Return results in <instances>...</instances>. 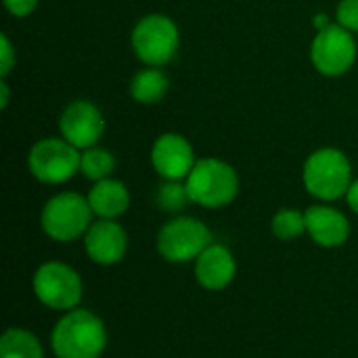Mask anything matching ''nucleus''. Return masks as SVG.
<instances>
[{
	"mask_svg": "<svg viewBox=\"0 0 358 358\" xmlns=\"http://www.w3.org/2000/svg\"><path fill=\"white\" fill-rule=\"evenodd\" d=\"M0 358H44V348L29 329L8 327L0 338Z\"/></svg>",
	"mask_w": 358,
	"mask_h": 358,
	"instance_id": "17",
	"label": "nucleus"
},
{
	"mask_svg": "<svg viewBox=\"0 0 358 358\" xmlns=\"http://www.w3.org/2000/svg\"><path fill=\"white\" fill-rule=\"evenodd\" d=\"M304 214H306V235L317 245L334 250V248H342L348 241L350 220L342 210L329 203H315Z\"/></svg>",
	"mask_w": 358,
	"mask_h": 358,
	"instance_id": "13",
	"label": "nucleus"
},
{
	"mask_svg": "<svg viewBox=\"0 0 358 358\" xmlns=\"http://www.w3.org/2000/svg\"><path fill=\"white\" fill-rule=\"evenodd\" d=\"M329 23H331V21H327V15H317V17H315V27H317V31L323 29V27H327Z\"/></svg>",
	"mask_w": 358,
	"mask_h": 358,
	"instance_id": "26",
	"label": "nucleus"
},
{
	"mask_svg": "<svg viewBox=\"0 0 358 358\" xmlns=\"http://www.w3.org/2000/svg\"><path fill=\"white\" fill-rule=\"evenodd\" d=\"M50 348L57 358H101L107 348L103 319L80 306L63 313L50 331Z\"/></svg>",
	"mask_w": 358,
	"mask_h": 358,
	"instance_id": "1",
	"label": "nucleus"
},
{
	"mask_svg": "<svg viewBox=\"0 0 358 358\" xmlns=\"http://www.w3.org/2000/svg\"><path fill=\"white\" fill-rule=\"evenodd\" d=\"M344 199H346L348 208H350L355 214H358V178L352 180V185H350V189H348V193H346Z\"/></svg>",
	"mask_w": 358,
	"mask_h": 358,
	"instance_id": "24",
	"label": "nucleus"
},
{
	"mask_svg": "<svg viewBox=\"0 0 358 358\" xmlns=\"http://www.w3.org/2000/svg\"><path fill=\"white\" fill-rule=\"evenodd\" d=\"M17 63V52H15V46L10 42V38L6 34L0 36V78L6 80V76L13 71Z\"/></svg>",
	"mask_w": 358,
	"mask_h": 358,
	"instance_id": "22",
	"label": "nucleus"
},
{
	"mask_svg": "<svg viewBox=\"0 0 358 358\" xmlns=\"http://www.w3.org/2000/svg\"><path fill=\"white\" fill-rule=\"evenodd\" d=\"M115 155L105 149V147H90V149H84L82 151V157H80V174L86 176L88 180L92 182H99V180H105V178H111L113 170H115Z\"/></svg>",
	"mask_w": 358,
	"mask_h": 358,
	"instance_id": "18",
	"label": "nucleus"
},
{
	"mask_svg": "<svg viewBox=\"0 0 358 358\" xmlns=\"http://www.w3.org/2000/svg\"><path fill=\"white\" fill-rule=\"evenodd\" d=\"M271 231L279 241H296L306 235V214L296 208H283L273 216Z\"/></svg>",
	"mask_w": 358,
	"mask_h": 358,
	"instance_id": "19",
	"label": "nucleus"
},
{
	"mask_svg": "<svg viewBox=\"0 0 358 358\" xmlns=\"http://www.w3.org/2000/svg\"><path fill=\"white\" fill-rule=\"evenodd\" d=\"M358 46L355 34L340 23H329L319 29L310 42L313 67L325 78H340L357 63Z\"/></svg>",
	"mask_w": 358,
	"mask_h": 358,
	"instance_id": "9",
	"label": "nucleus"
},
{
	"mask_svg": "<svg viewBox=\"0 0 358 358\" xmlns=\"http://www.w3.org/2000/svg\"><path fill=\"white\" fill-rule=\"evenodd\" d=\"M31 289L42 306L50 310L67 313L80 306L84 283L73 266L59 260H48L36 268L31 279Z\"/></svg>",
	"mask_w": 358,
	"mask_h": 358,
	"instance_id": "7",
	"label": "nucleus"
},
{
	"mask_svg": "<svg viewBox=\"0 0 358 358\" xmlns=\"http://www.w3.org/2000/svg\"><path fill=\"white\" fill-rule=\"evenodd\" d=\"M195 281L208 292L227 289L237 275V260L233 252L222 243H212L201 252V256L193 262Z\"/></svg>",
	"mask_w": 358,
	"mask_h": 358,
	"instance_id": "14",
	"label": "nucleus"
},
{
	"mask_svg": "<svg viewBox=\"0 0 358 358\" xmlns=\"http://www.w3.org/2000/svg\"><path fill=\"white\" fill-rule=\"evenodd\" d=\"M214 243V235L206 222L193 216H174L162 224L157 233V252L170 264L195 262L206 248Z\"/></svg>",
	"mask_w": 358,
	"mask_h": 358,
	"instance_id": "6",
	"label": "nucleus"
},
{
	"mask_svg": "<svg viewBox=\"0 0 358 358\" xmlns=\"http://www.w3.org/2000/svg\"><path fill=\"white\" fill-rule=\"evenodd\" d=\"M86 199L90 203L94 218H103V220H117L130 208V191L117 178H105L92 182Z\"/></svg>",
	"mask_w": 358,
	"mask_h": 358,
	"instance_id": "15",
	"label": "nucleus"
},
{
	"mask_svg": "<svg viewBox=\"0 0 358 358\" xmlns=\"http://www.w3.org/2000/svg\"><path fill=\"white\" fill-rule=\"evenodd\" d=\"M170 88V78L162 67H143L138 69L128 84L130 99L138 105H155L159 103Z\"/></svg>",
	"mask_w": 358,
	"mask_h": 358,
	"instance_id": "16",
	"label": "nucleus"
},
{
	"mask_svg": "<svg viewBox=\"0 0 358 358\" xmlns=\"http://www.w3.org/2000/svg\"><path fill=\"white\" fill-rule=\"evenodd\" d=\"M10 101V90H8V82L0 78V109H6Z\"/></svg>",
	"mask_w": 358,
	"mask_h": 358,
	"instance_id": "25",
	"label": "nucleus"
},
{
	"mask_svg": "<svg viewBox=\"0 0 358 358\" xmlns=\"http://www.w3.org/2000/svg\"><path fill=\"white\" fill-rule=\"evenodd\" d=\"M84 250L94 264L113 266L122 262L128 252L126 229L117 220L96 218L84 235Z\"/></svg>",
	"mask_w": 358,
	"mask_h": 358,
	"instance_id": "12",
	"label": "nucleus"
},
{
	"mask_svg": "<svg viewBox=\"0 0 358 358\" xmlns=\"http://www.w3.org/2000/svg\"><path fill=\"white\" fill-rule=\"evenodd\" d=\"M2 4H4V8H6L13 17L23 19V17H27V15H31V13L36 10L38 0H2Z\"/></svg>",
	"mask_w": 358,
	"mask_h": 358,
	"instance_id": "23",
	"label": "nucleus"
},
{
	"mask_svg": "<svg viewBox=\"0 0 358 358\" xmlns=\"http://www.w3.org/2000/svg\"><path fill=\"white\" fill-rule=\"evenodd\" d=\"M336 23L358 34V0H340L336 6Z\"/></svg>",
	"mask_w": 358,
	"mask_h": 358,
	"instance_id": "21",
	"label": "nucleus"
},
{
	"mask_svg": "<svg viewBox=\"0 0 358 358\" xmlns=\"http://www.w3.org/2000/svg\"><path fill=\"white\" fill-rule=\"evenodd\" d=\"M352 180V164L338 147L315 149L302 166L304 189L323 203L346 197Z\"/></svg>",
	"mask_w": 358,
	"mask_h": 358,
	"instance_id": "2",
	"label": "nucleus"
},
{
	"mask_svg": "<svg viewBox=\"0 0 358 358\" xmlns=\"http://www.w3.org/2000/svg\"><path fill=\"white\" fill-rule=\"evenodd\" d=\"M82 151L63 136L40 138L27 153V170L42 185H63L80 172Z\"/></svg>",
	"mask_w": 358,
	"mask_h": 358,
	"instance_id": "8",
	"label": "nucleus"
},
{
	"mask_svg": "<svg viewBox=\"0 0 358 358\" xmlns=\"http://www.w3.org/2000/svg\"><path fill=\"white\" fill-rule=\"evenodd\" d=\"M130 46L136 59L147 67L168 65L180 46V31L172 17L149 13L141 17L130 31Z\"/></svg>",
	"mask_w": 358,
	"mask_h": 358,
	"instance_id": "5",
	"label": "nucleus"
},
{
	"mask_svg": "<svg viewBox=\"0 0 358 358\" xmlns=\"http://www.w3.org/2000/svg\"><path fill=\"white\" fill-rule=\"evenodd\" d=\"M155 203L162 212L176 214L193 201L189 197V189L185 180H162V185L155 191Z\"/></svg>",
	"mask_w": 358,
	"mask_h": 358,
	"instance_id": "20",
	"label": "nucleus"
},
{
	"mask_svg": "<svg viewBox=\"0 0 358 358\" xmlns=\"http://www.w3.org/2000/svg\"><path fill=\"white\" fill-rule=\"evenodd\" d=\"M59 134L80 151L96 147L105 134V115L101 107L88 99L71 101L59 115Z\"/></svg>",
	"mask_w": 358,
	"mask_h": 358,
	"instance_id": "10",
	"label": "nucleus"
},
{
	"mask_svg": "<svg viewBox=\"0 0 358 358\" xmlns=\"http://www.w3.org/2000/svg\"><path fill=\"white\" fill-rule=\"evenodd\" d=\"M189 197L195 206L206 210H218L235 201L239 193L237 170L218 157H201L187 176Z\"/></svg>",
	"mask_w": 358,
	"mask_h": 358,
	"instance_id": "3",
	"label": "nucleus"
},
{
	"mask_svg": "<svg viewBox=\"0 0 358 358\" xmlns=\"http://www.w3.org/2000/svg\"><path fill=\"white\" fill-rule=\"evenodd\" d=\"M94 214L84 195L76 191H63L46 199L40 212V227L44 235L57 243H71L84 239Z\"/></svg>",
	"mask_w": 358,
	"mask_h": 358,
	"instance_id": "4",
	"label": "nucleus"
},
{
	"mask_svg": "<svg viewBox=\"0 0 358 358\" xmlns=\"http://www.w3.org/2000/svg\"><path fill=\"white\" fill-rule=\"evenodd\" d=\"M149 159L162 180H187L197 164L191 141L178 132L159 134L151 145Z\"/></svg>",
	"mask_w": 358,
	"mask_h": 358,
	"instance_id": "11",
	"label": "nucleus"
}]
</instances>
